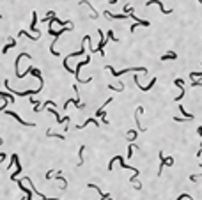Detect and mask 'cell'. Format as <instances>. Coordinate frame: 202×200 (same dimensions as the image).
<instances>
[{"label":"cell","mask_w":202,"mask_h":200,"mask_svg":"<svg viewBox=\"0 0 202 200\" xmlns=\"http://www.w3.org/2000/svg\"><path fill=\"white\" fill-rule=\"evenodd\" d=\"M115 161H119V163H121V166L122 168H126V170H133V177H131V182H135V181H137V177H138V174H140V172H138V170H137V168H133V166H129V165H126V163H124V160H122V156H115V158H112V161H110V163H108V170H112V166H114V163H115Z\"/></svg>","instance_id":"cell-1"},{"label":"cell","mask_w":202,"mask_h":200,"mask_svg":"<svg viewBox=\"0 0 202 200\" xmlns=\"http://www.w3.org/2000/svg\"><path fill=\"white\" fill-rule=\"evenodd\" d=\"M106 69H108V71H112V75H114V76H117V78H119V76H122L124 73H131V71H140V73H147V69H145V67H129V69L115 71V69H114L112 66H106Z\"/></svg>","instance_id":"cell-2"},{"label":"cell","mask_w":202,"mask_h":200,"mask_svg":"<svg viewBox=\"0 0 202 200\" xmlns=\"http://www.w3.org/2000/svg\"><path fill=\"white\" fill-rule=\"evenodd\" d=\"M160 161H162V163H160V170H158V175L162 177V170H163V166H172V165H174V158H170V156H168V158H165L162 152H160Z\"/></svg>","instance_id":"cell-3"},{"label":"cell","mask_w":202,"mask_h":200,"mask_svg":"<svg viewBox=\"0 0 202 200\" xmlns=\"http://www.w3.org/2000/svg\"><path fill=\"white\" fill-rule=\"evenodd\" d=\"M5 113H7L9 117H13V119H16V120H18V122H20V124H23V126H28V128H32V126H34V122H27V120H23V119H21V117H20V115L16 113V112H11V110H5Z\"/></svg>","instance_id":"cell-4"},{"label":"cell","mask_w":202,"mask_h":200,"mask_svg":"<svg viewBox=\"0 0 202 200\" xmlns=\"http://www.w3.org/2000/svg\"><path fill=\"white\" fill-rule=\"evenodd\" d=\"M133 80H135V83L138 85V89H140V90H144V92H147V90H151V89L154 87V83H156V78H153L149 85H145V87H144V85H140V80H138V76H133Z\"/></svg>","instance_id":"cell-5"},{"label":"cell","mask_w":202,"mask_h":200,"mask_svg":"<svg viewBox=\"0 0 202 200\" xmlns=\"http://www.w3.org/2000/svg\"><path fill=\"white\" fill-rule=\"evenodd\" d=\"M11 161H14V165H16V170H14V174L11 175V181H14L16 175L21 172V165H20V161H18V154H13V156H11Z\"/></svg>","instance_id":"cell-6"},{"label":"cell","mask_w":202,"mask_h":200,"mask_svg":"<svg viewBox=\"0 0 202 200\" xmlns=\"http://www.w3.org/2000/svg\"><path fill=\"white\" fill-rule=\"evenodd\" d=\"M145 5H158V7L162 9L163 14H170V13H172V9H165V7H163V4L160 2V0H149V2L145 4Z\"/></svg>","instance_id":"cell-7"},{"label":"cell","mask_w":202,"mask_h":200,"mask_svg":"<svg viewBox=\"0 0 202 200\" xmlns=\"http://www.w3.org/2000/svg\"><path fill=\"white\" fill-rule=\"evenodd\" d=\"M80 5H87V7H89V9L92 11V18H94V20L98 18V11L94 9V5H91V2H87V0H82V2H80Z\"/></svg>","instance_id":"cell-8"},{"label":"cell","mask_w":202,"mask_h":200,"mask_svg":"<svg viewBox=\"0 0 202 200\" xmlns=\"http://www.w3.org/2000/svg\"><path fill=\"white\" fill-rule=\"evenodd\" d=\"M89 124H96V126H100V122H98L96 119H87L83 124H78V126H76V129H83V128H85V126H89Z\"/></svg>","instance_id":"cell-9"},{"label":"cell","mask_w":202,"mask_h":200,"mask_svg":"<svg viewBox=\"0 0 202 200\" xmlns=\"http://www.w3.org/2000/svg\"><path fill=\"white\" fill-rule=\"evenodd\" d=\"M179 112L184 115V119H186V120H193V119H195V115H193V113H188V112L184 110V106H183V104H179Z\"/></svg>","instance_id":"cell-10"},{"label":"cell","mask_w":202,"mask_h":200,"mask_svg":"<svg viewBox=\"0 0 202 200\" xmlns=\"http://www.w3.org/2000/svg\"><path fill=\"white\" fill-rule=\"evenodd\" d=\"M14 44H16V41L11 37V39H9V43H7V44H5V46L2 48V53H7V51H9L11 48H14Z\"/></svg>","instance_id":"cell-11"},{"label":"cell","mask_w":202,"mask_h":200,"mask_svg":"<svg viewBox=\"0 0 202 200\" xmlns=\"http://www.w3.org/2000/svg\"><path fill=\"white\" fill-rule=\"evenodd\" d=\"M37 13H32V23H30V30H34V32H37Z\"/></svg>","instance_id":"cell-12"},{"label":"cell","mask_w":202,"mask_h":200,"mask_svg":"<svg viewBox=\"0 0 202 200\" xmlns=\"http://www.w3.org/2000/svg\"><path fill=\"white\" fill-rule=\"evenodd\" d=\"M176 59H177V55L174 51H168V53H165L162 57V62H165V60H176Z\"/></svg>","instance_id":"cell-13"},{"label":"cell","mask_w":202,"mask_h":200,"mask_svg":"<svg viewBox=\"0 0 202 200\" xmlns=\"http://www.w3.org/2000/svg\"><path fill=\"white\" fill-rule=\"evenodd\" d=\"M0 98H4V99L5 101H11V103H13V104H14V94H5V92H2V90H0Z\"/></svg>","instance_id":"cell-14"},{"label":"cell","mask_w":202,"mask_h":200,"mask_svg":"<svg viewBox=\"0 0 202 200\" xmlns=\"http://www.w3.org/2000/svg\"><path fill=\"white\" fill-rule=\"evenodd\" d=\"M20 36H25V37H28V39H32V41H37V39H39V36H32V34H28L27 30H21Z\"/></svg>","instance_id":"cell-15"},{"label":"cell","mask_w":202,"mask_h":200,"mask_svg":"<svg viewBox=\"0 0 202 200\" xmlns=\"http://www.w3.org/2000/svg\"><path fill=\"white\" fill-rule=\"evenodd\" d=\"M83 149H85V145H82V147H80V151H78V156H80L78 166H82V165H83Z\"/></svg>","instance_id":"cell-16"},{"label":"cell","mask_w":202,"mask_h":200,"mask_svg":"<svg viewBox=\"0 0 202 200\" xmlns=\"http://www.w3.org/2000/svg\"><path fill=\"white\" fill-rule=\"evenodd\" d=\"M135 138H137V131H135V129L128 131V140H129V142H133Z\"/></svg>","instance_id":"cell-17"},{"label":"cell","mask_w":202,"mask_h":200,"mask_svg":"<svg viewBox=\"0 0 202 200\" xmlns=\"http://www.w3.org/2000/svg\"><path fill=\"white\" fill-rule=\"evenodd\" d=\"M46 135H48V137H55V138H61V140H64V138H66L64 135H59V133H52V131H48Z\"/></svg>","instance_id":"cell-18"},{"label":"cell","mask_w":202,"mask_h":200,"mask_svg":"<svg viewBox=\"0 0 202 200\" xmlns=\"http://www.w3.org/2000/svg\"><path fill=\"white\" fill-rule=\"evenodd\" d=\"M106 36H108V39H110V41H119L115 36H114V32H112V30H108V32H106Z\"/></svg>","instance_id":"cell-19"},{"label":"cell","mask_w":202,"mask_h":200,"mask_svg":"<svg viewBox=\"0 0 202 200\" xmlns=\"http://www.w3.org/2000/svg\"><path fill=\"white\" fill-rule=\"evenodd\" d=\"M192 87H202V81H197V80H193V81H192Z\"/></svg>","instance_id":"cell-20"},{"label":"cell","mask_w":202,"mask_h":200,"mask_svg":"<svg viewBox=\"0 0 202 200\" xmlns=\"http://www.w3.org/2000/svg\"><path fill=\"white\" fill-rule=\"evenodd\" d=\"M0 160H2V161L5 160V154H4V152H0Z\"/></svg>","instance_id":"cell-21"},{"label":"cell","mask_w":202,"mask_h":200,"mask_svg":"<svg viewBox=\"0 0 202 200\" xmlns=\"http://www.w3.org/2000/svg\"><path fill=\"white\" fill-rule=\"evenodd\" d=\"M119 0H110V5H114V4H117Z\"/></svg>","instance_id":"cell-22"},{"label":"cell","mask_w":202,"mask_h":200,"mask_svg":"<svg viewBox=\"0 0 202 200\" xmlns=\"http://www.w3.org/2000/svg\"><path fill=\"white\" fill-rule=\"evenodd\" d=\"M202 154V143H201V149H199V152H197V156H201Z\"/></svg>","instance_id":"cell-23"},{"label":"cell","mask_w":202,"mask_h":200,"mask_svg":"<svg viewBox=\"0 0 202 200\" xmlns=\"http://www.w3.org/2000/svg\"><path fill=\"white\" fill-rule=\"evenodd\" d=\"M197 2H199V4H201V5H202V0H197Z\"/></svg>","instance_id":"cell-24"}]
</instances>
